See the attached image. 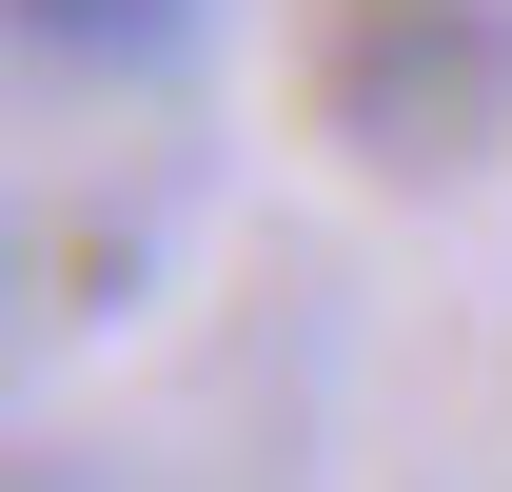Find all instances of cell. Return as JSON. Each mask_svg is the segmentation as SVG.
<instances>
[{"label":"cell","mask_w":512,"mask_h":492,"mask_svg":"<svg viewBox=\"0 0 512 492\" xmlns=\"http://www.w3.org/2000/svg\"><path fill=\"white\" fill-rule=\"evenodd\" d=\"M493 20H473V0H375V20H355V60H335V119H355V138H394V158H414V138H434V158H453V138H473V119H493Z\"/></svg>","instance_id":"cell-1"},{"label":"cell","mask_w":512,"mask_h":492,"mask_svg":"<svg viewBox=\"0 0 512 492\" xmlns=\"http://www.w3.org/2000/svg\"><path fill=\"white\" fill-rule=\"evenodd\" d=\"M20 40H60V60H178L197 0H20Z\"/></svg>","instance_id":"cell-2"}]
</instances>
